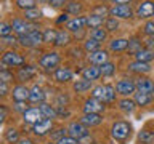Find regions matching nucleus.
<instances>
[{
    "label": "nucleus",
    "instance_id": "nucleus-1",
    "mask_svg": "<svg viewBox=\"0 0 154 144\" xmlns=\"http://www.w3.org/2000/svg\"><path fill=\"white\" fill-rule=\"evenodd\" d=\"M42 42H43V32H40L38 29H34V31L18 37V43L24 48H35Z\"/></svg>",
    "mask_w": 154,
    "mask_h": 144
},
{
    "label": "nucleus",
    "instance_id": "nucleus-2",
    "mask_svg": "<svg viewBox=\"0 0 154 144\" xmlns=\"http://www.w3.org/2000/svg\"><path fill=\"white\" fill-rule=\"evenodd\" d=\"M60 62H61V56L58 55L56 51H47V53H43L42 58L38 59L40 67H42L43 70H47V72L56 70L58 66H60Z\"/></svg>",
    "mask_w": 154,
    "mask_h": 144
},
{
    "label": "nucleus",
    "instance_id": "nucleus-3",
    "mask_svg": "<svg viewBox=\"0 0 154 144\" xmlns=\"http://www.w3.org/2000/svg\"><path fill=\"white\" fill-rule=\"evenodd\" d=\"M130 133H132V127L127 122H116L111 127V136L117 142H125L130 138Z\"/></svg>",
    "mask_w": 154,
    "mask_h": 144
},
{
    "label": "nucleus",
    "instance_id": "nucleus-4",
    "mask_svg": "<svg viewBox=\"0 0 154 144\" xmlns=\"http://www.w3.org/2000/svg\"><path fill=\"white\" fill-rule=\"evenodd\" d=\"M0 62H2L3 66H7V67H21V66L26 64V59H24V56L19 55L18 51L8 50L2 55Z\"/></svg>",
    "mask_w": 154,
    "mask_h": 144
},
{
    "label": "nucleus",
    "instance_id": "nucleus-5",
    "mask_svg": "<svg viewBox=\"0 0 154 144\" xmlns=\"http://www.w3.org/2000/svg\"><path fill=\"white\" fill-rule=\"evenodd\" d=\"M11 27H13V32L18 34V37L19 35H24V34H27V32H31V31H34V29H37L32 22L26 21L24 18H14L13 21H11Z\"/></svg>",
    "mask_w": 154,
    "mask_h": 144
},
{
    "label": "nucleus",
    "instance_id": "nucleus-6",
    "mask_svg": "<svg viewBox=\"0 0 154 144\" xmlns=\"http://www.w3.org/2000/svg\"><path fill=\"white\" fill-rule=\"evenodd\" d=\"M51 130H53V122H51V118H42V120H38L37 123L32 125V133L35 134V136H38V138L50 134Z\"/></svg>",
    "mask_w": 154,
    "mask_h": 144
},
{
    "label": "nucleus",
    "instance_id": "nucleus-7",
    "mask_svg": "<svg viewBox=\"0 0 154 144\" xmlns=\"http://www.w3.org/2000/svg\"><path fill=\"white\" fill-rule=\"evenodd\" d=\"M135 90H137V85H135V82L130 80V79H122V80H119L117 83H116V91H117L119 94H122V96L133 94Z\"/></svg>",
    "mask_w": 154,
    "mask_h": 144
},
{
    "label": "nucleus",
    "instance_id": "nucleus-8",
    "mask_svg": "<svg viewBox=\"0 0 154 144\" xmlns=\"http://www.w3.org/2000/svg\"><path fill=\"white\" fill-rule=\"evenodd\" d=\"M109 13L112 14V18H120V19L133 18V10L130 5H114Z\"/></svg>",
    "mask_w": 154,
    "mask_h": 144
},
{
    "label": "nucleus",
    "instance_id": "nucleus-9",
    "mask_svg": "<svg viewBox=\"0 0 154 144\" xmlns=\"http://www.w3.org/2000/svg\"><path fill=\"white\" fill-rule=\"evenodd\" d=\"M67 134L75 139L84 138L85 134H88V128L85 127L82 122H71L69 127H67Z\"/></svg>",
    "mask_w": 154,
    "mask_h": 144
},
{
    "label": "nucleus",
    "instance_id": "nucleus-10",
    "mask_svg": "<svg viewBox=\"0 0 154 144\" xmlns=\"http://www.w3.org/2000/svg\"><path fill=\"white\" fill-rule=\"evenodd\" d=\"M42 118H45V117H43V114L40 112L38 107H29L26 112L23 114V120H24V123H27V125H34Z\"/></svg>",
    "mask_w": 154,
    "mask_h": 144
},
{
    "label": "nucleus",
    "instance_id": "nucleus-11",
    "mask_svg": "<svg viewBox=\"0 0 154 144\" xmlns=\"http://www.w3.org/2000/svg\"><path fill=\"white\" fill-rule=\"evenodd\" d=\"M29 94H31V90L26 88L24 85L13 86L11 96H13V101H14V103H26V101H29Z\"/></svg>",
    "mask_w": 154,
    "mask_h": 144
},
{
    "label": "nucleus",
    "instance_id": "nucleus-12",
    "mask_svg": "<svg viewBox=\"0 0 154 144\" xmlns=\"http://www.w3.org/2000/svg\"><path fill=\"white\" fill-rule=\"evenodd\" d=\"M101 110H104V103L90 98L84 103V114H100Z\"/></svg>",
    "mask_w": 154,
    "mask_h": 144
},
{
    "label": "nucleus",
    "instance_id": "nucleus-13",
    "mask_svg": "<svg viewBox=\"0 0 154 144\" xmlns=\"http://www.w3.org/2000/svg\"><path fill=\"white\" fill-rule=\"evenodd\" d=\"M137 14H138V18H144V19L154 16V2L152 0H144V2H141L137 8Z\"/></svg>",
    "mask_w": 154,
    "mask_h": 144
},
{
    "label": "nucleus",
    "instance_id": "nucleus-14",
    "mask_svg": "<svg viewBox=\"0 0 154 144\" xmlns=\"http://www.w3.org/2000/svg\"><path fill=\"white\" fill-rule=\"evenodd\" d=\"M88 61L91 62V64H95V66H103L104 62L109 61V53L106 50H101V48H100V50L90 53V55H88Z\"/></svg>",
    "mask_w": 154,
    "mask_h": 144
},
{
    "label": "nucleus",
    "instance_id": "nucleus-15",
    "mask_svg": "<svg viewBox=\"0 0 154 144\" xmlns=\"http://www.w3.org/2000/svg\"><path fill=\"white\" fill-rule=\"evenodd\" d=\"M135 85H137V90L141 91V93H149L151 94L154 91V82L148 77H141L140 75L137 80H135Z\"/></svg>",
    "mask_w": 154,
    "mask_h": 144
},
{
    "label": "nucleus",
    "instance_id": "nucleus-16",
    "mask_svg": "<svg viewBox=\"0 0 154 144\" xmlns=\"http://www.w3.org/2000/svg\"><path fill=\"white\" fill-rule=\"evenodd\" d=\"M34 75H35V67L27 66V64L21 66L18 69V72H16V79L19 82H27V80H31Z\"/></svg>",
    "mask_w": 154,
    "mask_h": 144
},
{
    "label": "nucleus",
    "instance_id": "nucleus-17",
    "mask_svg": "<svg viewBox=\"0 0 154 144\" xmlns=\"http://www.w3.org/2000/svg\"><path fill=\"white\" fill-rule=\"evenodd\" d=\"M29 101L32 104H42L45 103V91H43L42 86L34 85L31 88V94H29Z\"/></svg>",
    "mask_w": 154,
    "mask_h": 144
},
{
    "label": "nucleus",
    "instance_id": "nucleus-18",
    "mask_svg": "<svg viewBox=\"0 0 154 144\" xmlns=\"http://www.w3.org/2000/svg\"><path fill=\"white\" fill-rule=\"evenodd\" d=\"M85 26H87V18H84V16H75V18L69 19L67 24H66V27H67V31H69V32L82 31Z\"/></svg>",
    "mask_w": 154,
    "mask_h": 144
},
{
    "label": "nucleus",
    "instance_id": "nucleus-19",
    "mask_svg": "<svg viewBox=\"0 0 154 144\" xmlns=\"http://www.w3.org/2000/svg\"><path fill=\"white\" fill-rule=\"evenodd\" d=\"M82 77L87 80H98L100 77H101V67L100 66H95V64H91L88 67H85L84 70H82Z\"/></svg>",
    "mask_w": 154,
    "mask_h": 144
},
{
    "label": "nucleus",
    "instance_id": "nucleus-20",
    "mask_svg": "<svg viewBox=\"0 0 154 144\" xmlns=\"http://www.w3.org/2000/svg\"><path fill=\"white\" fill-rule=\"evenodd\" d=\"M55 80L60 83H66V82L72 80V70L69 67H58L55 70Z\"/></svg>",
    "mask_w": 154,
    "mask_h": 144
},
{
    "label": "nucleus",
    "instance_id": "nucleus-21",
    "mask_svg": "<svg viewBox=\"0 0 154 144\" xmlns=\"http://www.w3.org/2000/svg\"><path fill=\"white\" fill-rule=\"evenodd\" d=\"M80 122L85 125L87 128L88 127H96V125H100L103 122V117H101L100 114H84L80 118Z\"/></svg>",
    "mask_w": 154,
    "mask_h": 144
},
{
    "label": "nucleus",
    "instance_id": "nucleus-22",
    "mask_svg": "<svg viewBox=\"0 0 154 144\" xmlns=\"http://www.w3.org/2000/svg\"><path fill=\"white\" fill-rule=\"evenodd\" d=\"M91 98L101 101V103H106L108 99V90H106V85H98L91 90Z\"/></svg>",
    "mask_w": 154,
    "mask_h": 144
},
{
    "label": "nucleus",
    "instance_id": "nucleus-23",
    "mask_svg": "<svg viewBox=\"0 0 154 144\" xmlns=\"http://www.w3.org/2000/svg\"><path fill=\"white\" fill-rule=\"evenodd\" d=\"M128 69L132 72H137V74H148L151 70V66L148 62H141V61H135L132 64H128Z\"/></svg>",
    "mask_w": 154,
    "mask_h": 144
},
{
    "label": "nucleus",
    "instance_id": "nucleus-24",
    "mask_svg": "<svg viewBox=\"0 0 154 144\" xmlns=\"http://www.w3.org/2000/svg\"><path fill=\"white\" fill-rule=\"evenodd\" d=\"M128 46V40L127 38H114L109 42V50L111 51H124Z\"/></svg>",
    "mask_w": 154,
    "mask_h": 144
},
{
    "label": "nucleus",
    "instance_id": "nucleus-25",
    "mask_svg": "<svg viewBox=\"0 0 154 144\" xmlns=\"http://www.w3.org/2000/svg\"><path fill=\"white\" fill-rule=\"evenodd\" d=\"M135 56V59L137 61H141V62H149V61H152L154 59V51L152 50H148V48H141L137 55H133Z\"/></svg>",
    "mask_w": 154,
    "mask_h": 144
},
{
    "label": "nucleus",
    "instance_id": "nucleus-26",
    "mask_svg": "<svg viewBox=\"0 0 154 144\" xmlns=\"http://www.w3.org/2000/svg\"><path fill=\"white\" fill-rule=\"evenodd\" d=\"M91 80H87V79H80L74 82V85H72V88H74L75 93H85V91H88L91 88Z\"/></svg>",
    "mask_w": 154,
    "mask_h": 144
},
{
    "label": "nucleus",
    "instance_id": "nucleus-27",
    "mask_svg": "<svg viewBox=\"0 0 154 144\" xmlns=\"http://www.w3.org/2000/svg\"><path fill=\"white\" fill-rule=\"evenodd\" d=\"M135 103H137V106H141V107H144V106L151 104L152 101V94L149 93H141V91H138V93H135Z\"/></svg>",
    "mask_w": 154,
    "mask_h": 144
},
{
    "label": "nucleus",
    "instance_id": "nucleus-28",
    "mask_svg": "<svg viewBox=\"0 0 154 144\" xmlns=\"http://www.w3.org/2000/svg\"><path fill=\"white\" fill-rule=\"evenodd\" d=\"M38 109H40V112L43 114V117L45 118H56L58 115H56V109L53 107V106H50L48 103H42L40 106H38Z\"/></svg>",
    "mask_w": 154,
    "mask_h": 144
},
{
    "label": "nucleus",
    "instance_id": "nucleus-29",
    "mask_svg": "<svg viewBox=\"0 0 154 144\" xmlns=\"http://www.w3.org/2000/svg\"><path fill=\"white\" fill-rule=\"evenodd\" d=\"M138 141L141 144H154V133L149 130H141L138 133Z\"/></svg>",
    "mask_w": 154,
    "mask_h": 144
},
{
    "label": "nucleus",
    "instance_id": "nucleus-30",
    "mask_svg": "<svg viewBox=\"0 0 154 144\" xmlns=\"http://www.w3.org/2000/svg\"><path fill=\"white\" fill-rule=\"evenodd\" d=\"M71 42V35L67 31H58V35H56V40H55V45L56 46H64Z\"/></svg>",
    "mask_w": 154,
    "mask_h": 144
},
{
    "label": "nucleus",
    "instance_id": "nucleus-31",
    "mask_svg": "<svg viewBox=\"0 0 154 144\" xmlns=\"http://www.w3.org/2000/svg\"><path fill=\"white\" fill-rule=\"evenodd\" d=\"M141 48H143V43H141V40H140V38L133 37V38H130V40H128L127 50H128L130 55H137V53L141 50Z\"/></svg>",
    "mask_w": 154,
    "mask_h": 144
},
{
    "label": "nucleus",
    "instance_id": "nucleus-32",
    "mask_svg": "<svg viewBox=\"0 0 154 144\" xmlns=\"http://www.w3.org/2000/svg\"><path fill=\"white\" fill-rule=\"evenodd\" d=\"M42 18V11L38 8H32V10H27V11H24V19L29 22H35L38 19Z\"/></svg>",
    "mask_w": 154,
    "mask_h": 144
},
{
    "label": "nucleus",
    "instance_id": "nucleus-33",
    "mask_svg": "<svg viewBox=\"0 0 154 144\" xmlns=\"http://www.w3.org/2000/svg\"><path fill=\"white\" fill-rule=\"evenodd\" d=\"M106 21L104 18L101 16H96V14L91 13L90 16H87V26H90L91 29H96V27H101L103 26V22Z\"/></svg>",
    "mask_w": 154,
    "mask_h": 144
},
{
    "label": "nucleus",
    "instance_id": "nucleus-34",
    "mask_svg": "<svg viewBox=\"0 0 154 144\" xmlns=\"http://www.w3.org/2000/svg\"><path fill=\"white\" fill-rule=\"evenodd\" d=\"M5 139L10 142V144H18L19 142V131L16 128H8L7 131H5Z\"/></svg>",
    "mask_w": 154,
    "mask_h": 144
},
{
    "label": "nucleus",
    "instance_id": "nucleus-35",
    "mask_svg": "<svg viewBox=\"0 0 154 144\" xmlns=\"http://www.w3.org/2000/svg\"><path fill=\"white\" fill-rule=\"evenodd\" d=\"M82 3L80 2H75V0H72V2H67L66 3V13L67 14H79L80 11H82Z\"/></svg>",
    "mask_w": 154,
    "mask_h": 144
},
{
    "label": "nucleus",
    "instance_id": "nucleus-36",
    "mask_svg": "<svg viewBox=\"0 0 154 144\" xmlns=\"http://www.w3.org/2000/svg\"><path fill=\"white\" fill-rule=\"evenodd\" d=\"M106 37H108V31H106V29H101V27L91 29V32H90V38H95V40H98V42L106 40Z\"/></svg>",
    "mask_w": 154,
    "mask_h": 144
},
{
    "label": "nucleus",
    "instance_id": "nucleus-37",
    "mask_svg": "<svg viewBox=\"0 0 154 144\" xmlns=\"http://www.w3.org/2000/svg\"><path fill=\"white\" fill-rule=\"evenodd\" d=\"M37 0H16V7L23 11H27V10L37 8Z\"/></svg>",
    "mask_w": 154,
    "mask_h": 144
},
{
    "label": "nucleus",
    "instance_id": "nucleus-38",
    "mask_svg": "<svg viewBox=\"0 0 154 144\" xmlns=\"http://www.w3.org/2000/svg\"><path fill=\"white\" fill-rule=\"evenodd\" d=\"M135 106H137V103H135L133 99H128V98H125V99H122L119 103V107L124 110V112H133L135 110Z\"/></svg>",
    "mask_w": 154,
    "mask_h": 144
},
{
    "label": "nucleus",
    "instance_id": "nucleus-39",
    "mask_svg": "<svg viewBox=\"0 0 154 144\" xmlns=\"http://www.w3.org/2000/svg\"><path fill=\"white\" fill-rule=\"evenodd\" d=\"M100 43L98 40H95V38H87V40L84 42V50L88 51V53H93L96 50H100Z\"/></svg>",
    "mask_w": 154,
    "mask_h": 144
},
{
    "label": "nucleus",
    "instance_id": "nucleus-40",
    "mask_svg": "<svg viewBox=\"0 0 154 144\" xmlns=\"http://www.w3.org/2000/svg\"><path fill=\"white\" fill-rule=\"evenodd\" d=\"M101 67V75H104V77H111V75H114V72H116V64L114 62H104L103 66H100Z\"/></svg>",
    "mask_w": 154,
    "mask_h": 144
},
{
    "label": "nucleus",
    "instance_id": "nucleus-41",
    "mask_svg": "<svg viewBox=\"0 0 154 144\" xmlns=\"http://www.w3.org/2000/svg\"><path fill=\"white\" fill-rule=\"evenodd\" d=\"M56 35H58V32L55 31V29H45L43 31V42L45 43H55L56 40Z\"/></svg>",
    "mask_w": 154,
    "mask_h": 144
},
{
    "label": "nucleus",
    "instance_id": "nucleus-42",
    "mask_svg": "<svg viewBox=\"0 0 154 144\" xmlns=\"http://www.w3.org/2000/svg\"><path fill=\"white\" fill-rule=\"evenodd\" d=\"M104 29L108 32H116L119 29V22H117V19L116 18H108L104 21Z\"/></svg>",
    "mask_w": 154,
    "mask_h": 144
},
{
    "label": "nucleus",
    "instance_id": "nucleus-43",
    "mask_svg": "<svg viewBox=\"0 0 154 144\" xmlns=\"http://www.w3.org/2000/svg\"><path fill=\"white\" fill-rule=\"evenodd\" d=\"M11 32H13V27H11V24H8V22H0V40L5 37H10L11 35Z\"/></svg>",
    "mask_w": 154,
    "mask_h": 144
},
{
    "label": "nucleus",
    "instance_id": "nucleus-44",
    "mask_svg": "<svg viewBox=\"0 0 154 144\" xmlns=\"http://www.w3.org/2000/svg\"><path fill=\"white\" fill-rule=\"evenodd\" d=\"M67 136V128H56L55 131H51L50 133V138H51V141H60L61 138H64Z\"/></svg>",
    "mask_w": 154,
    "mask_h": 144
},
{
    "label": "nucleus",
    "instance_id": "nucleus-45",
    "mask_svg": "<svg viewBox=\"0 0 154 144\" xmlns=\"http://www.w3.org/2000/svg\"><path fill=\"white\" fill-rule=\"evenodd\" d=\"M11 80H13V72H10L7 67H2V69H0V82L10 83Z\"/></svg>",
    "mask_w": 154,
    "mask_h": 144
},
{
    "label": "nucleus",
    "instance_id": "nucleus-46",
    "mask_svg": "<svg viewBox=\"0 0 154 144\" xmlns=\"http://www.w3.org/2000/svg\"><path fill=\"white\" fill-rule=\"evenodd\" d=\"M109 11H111V10L106 7V5H98V7L93 8V14H96V16H101V18H104V19H106V16L109 14Z\"/></svg>",
    "mask_w": 154,
    "mask_h": 144
},
{
    "label": "nucleus",
    "instance_id": "nucleus-47",
    "mask_svg": "<svg viewBox=\"0 0 154 144\" xmlns=\"http://www.w3.org/2000/svg\"><path fill=\"white\" fill-rule=\"evenodd\" d=\"M143 31L148 37H154V21H148L146 24H144Z\"/></svg>",
    "mask_w": 154,
    "mask_h": 144
},
{
    "label": "nucleus",
    "instance_id": "nucleus-48",
    "mask_svg": "<svg viewBox=\"0 0 154 144\" xmlns=\"http://www.w3.org/2000/svg\"><path fill=\"white\" fill-rule=\"evenodd\" d=\"M106 90H108V99H106V103H112L116 99V88L112 85H106Z\"/></svg>",
    "mask_w": 154,
    "mask_h": 144
},
{
    "label": "nucleus",
    "instance_id": "nucleus-49",
    "mask_svg": "<svg viewBox=\"0 0 154 144\" xmlns=\"http://www.w3.org/2000/svg\"><path fill=\"white\" fill-rule=\"evenodd\" d=\"M56 144H79V139H75L72 136H64V138H61Z\"/></svg>",
    "mask_w": 154,
    "mask_h": 144
},
{
    "label": "nucleus",
    "instance_id": "nucleus-50",
    "mask_svg": "<svg viewBox=\"0 0 154 144\" xmlns=\"http://www.w3.org/2000/svg\"><path fill=\"white\" fill-rule=\"evenodd\" d=\"M79 144H95V139L90 136V134H85L84 138L79 139Z\"/></svg>",
    "mask_w": 154,
    "mask_h": 144
},
{
    "label": "nucleus",
    "instance_id": "nucleus-51",
    "mask_svg": "<svg viewBox=\"0 0 154 144\" xmlns=\"http://www.w3.org/2000/svg\"><path fill=\"white\" fill-rule=\"evenodd\" d=\"M14 109H16L18 112H23V114H24L29 107H27L26 103H14Z\"/></svg>",
    "mask_w": 154,
    "mask_h": 144
},
{
    "label": "nucleus",
    "instance_id": "nucleus-52",
    "mask_svg": "<svg viewBox=\"0 0 154 144\" xmlns=\"http://www.w3.org/2000/svg\"><path fill=\"white\" fill-rule=\"evenodd\" d=\"M48 3H50L53 8H60V7H63L64 3H67V0H50Z\"/></svg>",
    "mask_w": 154,
    "mask_h": 144
},
{
    "label": "nucleus",
    "instance_id": "nucleus-53",
    "mask_svg": "<svg viewBox=\"0 0 154 144\" xmlns=\"http://www.w3.org/2000/svg\"><path fill=\"white\" fill-rule=\"evenodd\" d=\"M8 83H3V82H0V96H7L8 94Z\"/></svg>",
    "mask_w": 154,
    "mask_h": 144
},
{
    "label": "nucleus",
    "instance_id": "nucleus-54",
    "mask_svg": "<svg viewBox=\"0 0 154 144\" xmlns=\"http://www.w3.org/2000/svg\"><path fill=\"white\" fill-rule=\"evenodd\" d=\"M144 48L152 50V48H154V37H148L146 38V42H144Z\"/></svg>",
    "mask_w": 154,
    "mask_h": 144
},
{
    "label": "nucleus",
    "instance_id": "nucleus-55",
    "mask_svg": "<svg viewBox=\"0 0 154 144\" xmlns=\"http://www.w3.org/2000/svg\"><path fill=\"white\" fill-rule=\"evenodd\" d=\"M2 40H3L5 45H14V42H18V38L10 35V37H5V38H2Z\"/></svg>",
    "mask_w": 154,
    "mask_h": 144
},
{
    "label": "nucleus",
    "instance_id": "nucleus-56",
    "mask_svg": "<svg viewBox=\"0 0 154 144\" xmlns=\"http://www.w3.org/2000/svg\"><path fill=\"white\" fill-rule=\"evenodd\" d=\"M67 21H69V14L64 13V14H61V16L56 19V24H63V22H67Z\"/></svg>",
    "mask_w": 154,
    "mask_h": 144
},
{
    "label": "nucleus",
    "instance_id": "nucleus-57",
    "mask_svg": "<svg viewBox=\"0 0 154 144\" xmlns=\"http://www.w3.org/2000/svg\"><path fill=\"white\" fill-rule=\"evenodd\" d=\"M5 118H7V110L5 107H0V125L5 122Z\"/></svg>",
    "mask_w": 154,
    "mask_h": 144
},
{
    "label": "nucleus",
    "instance_id": "nucleus-58",
    "mask_svg": "<svg viewBox=\"0 0 154 144\" xmlns=\"http://www.w3.org/2000/svg\"><path fill=\"white\" fill-rule=\"evenodd\" d=\"M111 2L116 3V5H128L130 0H111Z\"/></svg>",
    "mask_w": 154,
    "mask_h": 144
},
{
    "label": "nucleus",
    "instance_id": "nucleus-59",
    "mask_svg": "<svg viewBox=\"0 0 154 144\" xmlns=\"http://www.w3.org/2000/svg\"><path fill=\"white\" fill-rule=\"evenodd\" d=\"M18 144H34V141H32V139H29V138H24V139H19Z\"/></svg>",
    "mask_w": 154,
    "mask_h": 144
},
{
    "label": "nucleus",
    "instance_id": "nucleus-60",
    "mask_svg": "<svg viewBox=\"0 0 154 144\" xmlns=\"http://www.w3.org/2000/svg\"><path fill=\"white\" fill-rule=\"evenodd\" d=\"M38 2H50V0H38Z\"/></svg>",
    "mask_w": 154,
    "mask_h": 144
},
{
    "label": "nucleus",
    "instance_id": "nucleus-61",
    "mask_svg": "<svg viewBox=\"0 0 154 144\" xmlns=\"http://www.w3.org/2000/svg\"><path fill=\"white\" fill-rule=\"evenodd\" d=\"M47 144H55V142H47Z\"/></svg>",
    "mask_w": 154,
    "mask_h": 144
}]
</instances>
